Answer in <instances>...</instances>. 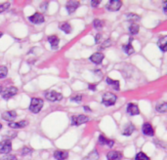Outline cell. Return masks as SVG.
<instances>
[{"instance_id":"cell-1","label":"cell","mask_w":167,"mask_h":160,"mask_svg":"<svg viewBox=\"0 0 167 160\" xmlns=\"http://www.w3.org/2000/svg\"><path fill=\"white\" fill-rule=\"evenodd\" d=\"M43 101L42 99H38V98H33L31 100V103L29 105V110L33 113H38L41 110L42 106H43Z\"/></svg>"},{"instance_id":"cell-2","label":"cell","mask_w":167,"mask_h":160,"mask_svg":"<svg viewBox=\"0 0 167 160\" xmlns=\"http://www.w3.org/2000/svg\"><path fill=\"white\" fill-rule=\"evenodd\" d=\"M116 96L112 93H105L103 95V99H102V104L106 106H111L114 105L116 102Z\"/></svg>"},{"instance_id":"cell-3","label":"cell","mask_w":167,"mask_h":160,"mask_svg":"<svg viewBox=\"0 0 167 160\" xmlns=\"http://www.w3.org/2000/svg\"><path fill=\"white\" fill-rule=\"evenodd\" d=\"M89 121V117H87L86 115H75L72 117V124L74 126H79L81 124H84L86 122Z\"/></svg>"},{"instance_id":"cell-4","label":"cell","mask_w":167,"mask_h":160,"mask_svg":"<svg viewBox=\"0 0 167 160\" xmlns=\"http://www.w3.org/2000/svg\"><path fill=\"white\" fill-rule=\"evenodd\" d=\"M17 93H18V89L16 87L11 86V87H7L6 89H5L4 91L1 93V96L4 100H9L10 98L14 97Z\"/></svg>"},{"instance_id":"cell-5","label":"cell","mask_w":167,"mask_h":160,"mask_svg":"<svg viewBox=\"0 0 167 160\" xmlns=\"http://www.w3.org/2000/svg\"><path fill=\"white\" fill-rule=\"evenodd\" d=\"M12 150V143L10 140H5L0 143V154H7Z\"/></svg>"},{"instance_id":"cell-6","label":"cell","mask_w":167,"mask_h":160,"mask_svg":"<svg viewBox=\"0 0 167 160\" xmlns=\"http://www.w3.org/2000/svg\"><path fill=\"white\" fill-rule=\"evenodd\" d=\"M121 6H122V2L120 0H111V1H109V3L106 5V8L109 10V11L115 12V11H118Z\"/></svg>"},{"instance_id":"cell-7","label":"cell","mask_w":167,"mask_h":160,"mask_svg":"<svg viewBox=\"0 0 167 160\" xmlns=\"http://www.w3.org/2000/svg\"><path fill=\"white\" fill-rule=\"evenodd\" d=\"M45 98L50 102H57V101H61L63 99V95L56 91H49L45 94Z\"/></svg>"},{"instance_id":"cell-8","label":"cell","mask_w":167,"mask_h":160,"mask_svg":"<svg viewBox=\"0 0 167 160\" xmlns=\"http://www.w3.org/2000/svg\"><path fill=\"white\" fill-rule=\"evenodd\" d=\"M29 20L30 21V22L32 24H35V25H40L42 23H44V16H43L42 14L40 13H35L33 14L32 16H30V17L29 18Z\"/></svg>"},{"instance_id":"cell-9","label":"cell","mask_w":167,"mask_h":160,"mask_svg":"<svg viewBox=\"0 0 167 160\" xmlns=\"http://www.w3.org/2000/svg\"><path fill=\"white\" fill-rule=\"evenodd\" d=\"M2 118L6 121H12L14 120L16 117H17V112L14 110H8V111H5V112L2 113Z\"/></svg>"},{"instance_id":"cell-10","label":"cell","mask_w":167,"mask_h":160,"mask_svg":"<svg viewBox=\"0 0 167 160\" xmlns=\"http://www.w3.org/2000/svg\"><path fill=\"white\" fill-rule=\"evenodd\" d=\"M79 7V2L78 1H68L66 4V8L69 14L73 13L75 10Z\"/></svg>"},{"instance_id":"cell-11","label":"cell","mask_w":167,"mask_h":160,"mask_svg":"<svg viewBox=\"0 0 167 160\" xmlns=\"http://www.w3.org/2000/svg\"><path fill=\"white\" fill-rule=\"evenodd\" d=\"M104 58H105V56H104V54H102V53H95V54H93L90 57V61L96 63V65H99V63L103 62Z\"/></svg>"},{"instance_id":"cell-12","label":"cell","mask_w":167,"mask_h":160,"mask_svg":"<svg viewBox=\"0 0 167 160\" xmlns=\"http://www.w3.org/2000/svg\"><path fill=\"white\" fill-rule=\"evenodd\" d=\"M142 131L146 136H153V128L152 124L150 123H145L142 127Z\"/></svg>"},{"instance_id":"cell-13","label":"cell","mask_w":167,"mask_h":160,"mask_svg":"<svg viewBox=\"0 0 167 160\" xmlns=\"http://www.w3.org/2000/svg\"><path fill=\"white\" fill-rule=\"evenodd\" d=\"M107 160H120L122 158V154L119 151H115V150H111L107 153Z\"/></svg>"},{"instance_id":"cell-14","label":"cell","mask_w":167,"mask_h":160,"mask_svg":"<svg viewBox=\"0 0 167 160\" xmlns=\"http://www.w3.org/2000/svg\"><path fill=\"white\" fill-rule=\"evenodd\" d=\"M127 112L130 115H138L140 113L138 105H136L135 104H129L127 106Z\"/></svg>"},{"instance_id":"cell-15","label":"cell","mask_w":167,"mask_h":160,"mask_svg":"<svg viewBox=\"0 0 167 160\" xmlns=\"http://www.w3.org/2000/svg\"><path fill=\"white\" fill-rule=\"evenodd\" d=\"M48 42L50 43L52 49L53 50H56V49H58L59 42H60V40H59V38H58L56 35H52V36L48 37Z\"/></svg>"},{"instance_id":"cell-16","label":"cell","mask_w":167,"mask_h":160,"mask_svg":"<svg viewBox=\"0 0 167 160\" xmlns=\"http://www.w3.org/2000/svg\"><path fill=\"white\" fill-rule=\"evenodd\" d=\"M68 156V151H64V150H56L54 152V157L57 160H64L67 159Z\"/></svg>"},{"instance_id":"cell-17","label":"cell","mask_w":167,"mask_h":160,"mask_svg":"<svg viewBox=\"0 0 167 160\" xmlns=\"http://www.w3.org/2000/svg\"><path fill=\"white\" fill-rule=\"evenodd\" d=\"M134 130H135V127H134V125L132 123H128L124 126V128H123L122 130V135L124 136H130L132 133L134 132Z\"/></svg>"},{"instance_id":"cell-18","label":"cell","mask_w":167,"mask_h":160,"mask_svg":"<svg viewBox=\"0 0 167 160\" xmlns=\"http://www.w3.org/2000/svg\"><path fill=\"white\" fill-rule=\"evenodd\" d=\"M28 125V122L26 121H21V122H10L9 127L14 128V129H20V128H24Z\"/></svg>"},{"instance_id":"cell-19","label":"cell","mask_w":167,"mask_h":160,"mask_svg":"<svg viewBox=\"0 0 167 160\" xmlns=\"http://www.w3.org/2000/svg\"><path fill=\"white\" fill-rule=\"evenodd\" d=\"M99 143H100V145H107V146H109L110 147H112V146H114L115 143H114V141H111V140H109V139L105 138L103 135H100Z\"/></svg>"},{"instance_id":"cell-20","label":"cell","mask_w":167,"mask_h":160,"mask_svg":"<svg viewBox=\"0 0 167 160\" xmlns=\"http://www.w3.org/2000/svg\"><path fill=\"white\" fill-rule=\"evenodd\" d=\"M59 28H60V29H62L64 32H66V33H71L72 32V26L71 25H69L68 23H66V22H64V23H61L60 25H59Z\"/></svg>"},{"instance_id":"cell-21","label":"cell","mask_w":167,"mask_h":160,"mask_svg":"<svg viewBox=\"0 0 167 160\" xmlns=\"http://www.w3.org/2000/svg\"><path fill=\"white\" fill-rule=\"evenodd\" d=\"M158 46L163 52L166 51V47H167V36H162L161 38L158 40Z\"/></svg>"},{"instance_id":"cell-22","label":"cell","mask_w":167,"mask_h":160,"mask_svg":"<svg viewBox=\"0 0 167 160\" xmlns=\"http://www.w3.org/2000/svg\"><path fill=\"white\" fill-rule=\"evenodd\" d=\"M106 81L109 85H111L112 88L115 90H119V81H117V80H112L110 77H107Z\"/></svg>"},{"instance_id":"cell-23","label":"cell","mask_w":167,"mask_h":160,"mask_svg":"<svg viewBox=\"0 0 167 160\" xmlns=\"http://www.w3.org/2000/svg\"><path fill=\"white\" fill-rule=\"evenodd\" d=\"M99 159V154L97 152V150H93L92 152H90L86 157H84L83 160H98Z\"/></svg>"},{"instance_id":"cell-24","label":"cell","mask_w":167,"mask_h":160,"mask_svg":"<svg viewBox=\"0 0 167 160\" xmlns=\"http://www.w3.org/2000/svg\"><path fill=\"white\" fill-rule=\"evenodd\" d=\"M155 109L158 112H166L167 110V104L166 103H161V104H157V106H155Z\"/></svg>"},{"instance_id":"cell-25","label":"cell","mask_w":167,"mask_h":160,"mask_svg":"<svg viewBox=\"0 0 167 160\" xmlns=\"http://www.w3.org/2000/svg\"><path fill=\"white\" fill-rule=\"evenodd\" d=\"M123 51H124L127 55H131V54H133V53H134V48H133V46L131 45V42H130V43H128V44H126V45L123 46Z\"/></svg>"},{"instance_id":"cell-26","label":"cell","mask_w":167,"mask_h":160,"mask_svg":"<svg viewBox=\"0 0 167 160\" xmlns=\"http://www.w3.org/2000/svg\"><path fill=\"white\" fill-rule=\"evenodd\" d=\"M129 31L131 32V34H137L139 32V25L137 24H132L129 26Z\"/></svg>"},{"instance_id":"cell-27","label":"cell","mask_w":167,"mask_h":160,"mask_svg":"<svg viewBox=\"0 0 167 160\" xmlns=\"http://www.w3.org/2000/svg\"><path fill=\"white\" fill-rule=\"evenodd\" d=\"M93 25H94V28L97 29H101L104 26V22L103 21H101V20H95L94 21V23H93Z\"/></svg>"},{"instance_id":"cell-28","label":"cell","mask_w":167,"mask_h":160,"mask_svg":"<svg viewBox=\"0 0 167 160\" xmlns=\"http://www.w3.org/2000/svg\"><path fill=\"white\" fill-rule=\"evenodd\" d=\"M136 160H150L149 156L147 154H145L144 152H139L136 155Z\"/></svg>"},{"instance_id":"cell-29","label":"cell","mask_w":167,"mask_h":160,"mask_svg":"<svg viewBox=\"0 0 167 160\" xmlns=\"http://www.w3.org/2000/svg\"><path fill=\"white\" fill-rule=\"evenodd\" d=\"M8 74V69L6 67H0V78L6 77Z\"/></svg>"},{"instance_id":"cell-30","label":"cell","mask_w":167,"mask_h":160,"mask_svg":"<svg viewBox=\"0 0 167 160\" xmlns=\"http://www.w3.org/2000/svg\"><path fill=\"white\" fill-rule=\"evenodd\" d=\"M10 7V3L7 2V3H4V4H1L0 5V13H2L4 11H6V10Z\"/></svg>"},{"instance_id":"cell-31","label":"cell","mask_w":167,"mask_h":160,"mask_svg":"<svg viewBox=\"0 0 167 160\" xmlns=\"http://www.w3.org/2000/svg\"><path fill=\"white\" fill-rule=\"evenodd\" d=\"M72 101H73V102H76V103H79L81 102L82 100V96L81 95H76V96H73V97L71 98Z\"/></svg>"},{"instance_id":"cell-32","label":"cell","mask_w":167,"mask_h":160,"mask_svg":"<svg viewBox=\"0 0 167 160\" xmlns=\"http://www.w3.org/2000/svg\"><path fill=\"white\" fill-rule=\"evenodd\" d=\"M127 18H128L129 21H131V20L135 21V20H139L140 19L139 16L138 15H135V14H128L127 15Z\"/></svg>"},{"instance_id":"cell-33","label":"cell","mask_w":167,"mask_h":160,"mask_svg":"<svg viewBox=\"0 0 167 160\" xmlns=\"http://www.w3.org/2000/svg\"><path fill=\"white\" fill-rule=\"evenodd\" d=\"M31 151H32V150H31V148L25 147L23 148V151H21V154H23V155H25V154H29V153H30Z\"/></svg>"},{"instance_id":"cell-34","label":"cell","mask_w":167,"mask_h":160,"mask_svg":"<svg viewBox=\"0 0 167 160\" xmlns=\"http://www.w3.org/2000/svg\"><path fill=\"white\" fill-rule=\"evenodd\" d=\"M1 160H17V157L15 155H6L4 156Z\"/></svg>"},{"instance_id":"cell-35","label":"cell","mask_w":167,"mask_h":160,"mask_svg":"<svg viewBox=\"0 0 167 160\" xmlns=\"http://www.w3.org/2000/svg\"><path fill=\"white\" fill-rule=\"evenodd\" d=\"M100 0H92L91 1V5H92V7H97V6H99L100 5Z\"/></svg>"},{"instance_id":"cell-36","label":"cell","mask_w":167,"mask_h":160,"mask_svg":"<svg viewBox=\"0 0 167 160\" xmlns=\"http://www.w3.org/2000/svg\"><path fill=\"white\" fill-rule=\"evenodd\" d=\"M101 34H97L96 35V37H95V43L96 44H98V43H100L101 42Z\"/></svg>"},{"instance_id":"cell-37","label":"cell","mask_w":167,"mask_h":160,"mask_svg":"<svg viewBox=\"0 0 167 160\" xmlns=\"http://www.w3.org/2000/svg\"><path fill=\"white\" fill-rule=\"evenodd\" d=\"M88 88H89L90 90H92V91H95V90H96V85L89 84V85H88Z\"/></svg>"},{"instance_id":"cell-38","label":"cell","mask_w":167,"mask_h":160,"mask_svg":"<svg viewBox=\"0 0 167 160\" xmlns=\"http://www.w3.org/2000/svg\"><path fill=\"white\" fill-rule=\"evenodd\" d=\"M47 2H45L44 4H41L40 5V7H41V9H44V10H43V11H45V9H46V6H47Z\"/></svg>"},{"instance_id":"cell-39","label":"cell","mask_w":167,"mask_h":160,"mask_svg":"<svg viewBox=\"0 0 167 160\" xmlns=\"http://www.w3.org/2000/svg\"><path fill=\"white\" fill-rule=\"evenodd\" d=\"M163 11L164 13H166V1H164V4H163Z\"/></svg>"},{"instance_id":"cell-40","label":"cell","mask_w":167,"mask_h":160,"mask_svg":"<svg viewBox=\"0 0 167 160\" xmlns=\"http://www.w3.org/2000/svg\"><path fill=\"white\" fill-rule=\"evenodd\" d=\"M84 109H85L86 111H91L90 108H88V106H84Z\"/></svg>"},{"instance_id":"cell-41","label":"cell","mask_w":167,"mask_h":160,"mask_svg":"<svg viewBox=\"0 0 167 160\" xmlns=\"http://www.w3.org/2000/svg\"><path fill=\"white\" fill-rule=\"evenodd\" d=\"M3 92V88H2V86L0 85V95H1V93Z\"/></svg>"},{"instance_id":"cell-42","label":"cell","mask_w":167,"mask_h":160,"mask_svg":"<svg viewBox=\"0 0 167 160\" xmlns=\"http://www.w3.org/2000/svg\"><path fill=\"white\" fill-rule=\"evenodd\" d=\"M3 36V33L1 32V31H0V38H1V37Z\"/></svg>"},{"instance_id":"cell-43","label":"cell","mask_w":167,"mask_h":160,"mask_svg":"<svg viewBox=\"0 0 167 160\" xmlns=\"http://www.w3.org/2000/svg\"><path fill=\"white\" fill-rule=\"evenodd\" d=\"M1 128H2V125H1V123H0V129H1Z\"/></svg>"}]
</instances>
